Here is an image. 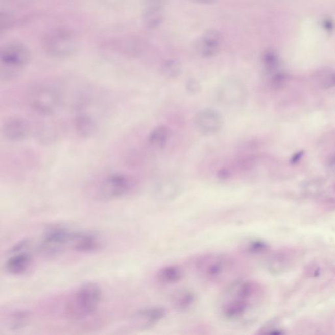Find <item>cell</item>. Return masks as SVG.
<instances>
[{"instance_id":"obj_11","label":"cell","mask_w":335,"mask_h":335,"mask_svg":"<svg viewBox=\"0 0 335 335\" xmlns=\"http://www.w3.org/2000/svg\"><path fill=\"white\" fill-rule=\"evenodd\" d=\"M166 311L160 307L143 309L132 315L129 325L134 330H146L157 325L165 318Z\"/></svg>"},{"instance_id":"obj_16","label":"cell","mask_w":335,"mask_h":335,"mask_svg":"<svg viewBox=\"0 0 335 335\" xmlns=\"http://www.w3.org/2000/svg\"><path fill=\"white\" fill-rule=\"evenodd\" d=\"M102 241L97 234L77 232L71 250L80 253H92L102 248Z\"/></svg>"},{"instance_id":"obj_22","label":"cell","mask_w":335,"mask_h":335,"mask_svg":"<svg viewBox=\"0 0 335 335\" xmlns=\"http://www.w3.org/2000/svg\"><path fill=\"white\" fill-rule=\"evenodd\" d=\"M195 301L194 293L188 290L180 291L172 298L173 305L180 310H185L189 308L194 303Z\"/></svg>"},{"instance_id":"obj_17","label":"cell","mask_w":335,"mask_h":335,"mask_svg":"<svg viewBox=\"0 0 335 335\" xmlns=\"http://www.w3.org/2000/svg\"><path fill=\"white\" fill-rule=\"evenodd\" d=\"M9 257L6 264V271L12 275L18 276L25 273L31 266V255L27 252H18Z\"/></svg>"},{"instance_id":"obj_18","label":"cell","mask_w":335,"mask_h":335,"mask_svg":"<svg viewBox=\"0 0 335 335\" xmlns=\"http://www.w3.org/2000/svg\"><path fill=\"white\" fill-rule=\"evenodd\" d=\"M74 127L79 136L85 138L92 136L98 129L96 121L86 113H80L76 116Z\"/></svg>"},{"instance_id":"obj_5","label":"cell","mask_w":335,"mask_h":335,"mask_svg":"<svg viewBox=\"0 0 335 335\" xmlns=\"http://www.w3.org/2000/svg\"><path fill=\"white\" fill-rule=\"evenodd\" d=\"M30 52L20 42L7 43L0 51V78L10 81L20 75L30 61Z\"/></svg>"},{"instance_id":"obj_33","label":"cell","mask_w":335,"mask_h":335,"mask_svg":"<svg viewBox=\"0 0 335 335\" xmlns=\"http://www.w3.org/2000/svg\"><path fill=\"white\" fill-rule=\"evenodd\" d=\"M332 80H333L334 82L335 83V75L332 77Z\"/></svg>"},{"instance_id":"obj_19","label":"cell","mask_w":335,"mask_h":335,"mask_svg":"<svg viewBox=\"0 0 335 335\" xmlns=\"http://www.w3.org/2000/svg\"><path fill=\"white\" fill-rule=\"evenodd\" d=\"M184 271L180 265H169L160 269L156 277L160 283L173 284L180 281L184 277Z\"/></svg>"},{"instance_id":"obj_20","label":"cell","mask_w":335,"mask_h":335,"mask_svg":"<svg viewBox=\"0 0 335 335\" xmlns=\"http://www.w3.org/2000/svg\"><path fill=\"white\" fill-rule=\"evenodd\" d=\"M171 137V129L166 125H159L150 132L149 143L156 148H162L166 145Z\"/></svg>"},{"instance_id":"obj_3","label":"cell","mask_w":335,"mask_h":335,"mask_svg":"<svg viewBox=\"0 0 335 335\" xmlns=\"http://www.w3.org/2000/svg\"><path fill=\"white\" fill-rule=\"evenodd\" d=\"M137 183L133 177L123 173L105 174L87 186V194L94 201L109 202L129 196L136 190Z\"/></svg>"},{"instance_id":"obj_15","label":"cell","mask_w":335,"mask_h":335,"mask_svg":"<svg viewBox=\"0 0 335 335\" xmlns=\"http://www.w3.org/2000/svg\"><path fill=\"white\" fill-rule=\"evenodd\" d=\"M244 86L238 81H228L223 83L218 91V97L223 103L238 104L245 97Z\"/></svg>"},{"instance_id":"obj_2","label":"cell","mask_w":335,"mask_h":335,"mask_svg":"<svg viewBox=\"0 0 335 335\" xmlns=\"http://www.w3.org/2000/svg\"><path fill=\"white\" fill-rule=\"evenodd\" d=\"M198 275L209 283H228L240 280L244 267L236 258L223 253H208L198 257L194 261Z\"/></svg>"},{"instance_id":"obj_14","label":"cell","mask_w":335,"mask_h":335,"mask_svg":"<svg viewBox=\"0 0 335 335\" xmlns=\"http://www.w3.org/2000/svg\"><path fill=\"white\" fill-rule=\"evenodd\" d=\"M222 45V36L215 29L207 30L200 37L197 42V50L199 54L204 58L216 56Z\"/></svg>"},{"instance_id":"obj_30","label":"cell","mask_w":335,"mask_h":335,"mask_svg":"<svg viewBox=\"0 0 335 335\" xmlns=\"http://www.w3.org/2000/svg\"><path fill=\"white\" fill-rule=\"evenodd\" d=\"M166 0H146V7L148 6H157V7H162L163 6Z\"/></svg>"},{"instance_id":"obj_1","label":"cell","mask_w":335,"mask_h":335,"mask_svg":"<svg viewBox=\"0 0 335 335\" xmlns=\"http://www.w3.org/2000/svg\"><path fill=\"white\" fill-rule=\"evenodd\" d=\"M264 286L253 280L234 281L227 286L220 299L219 308L225 320L238 321L259 308L265 299Z\"/></svg>"},{"instance_id":"obj_25","label":"cell","mask_w":335,"mask_h":335,"mask_svg":"<svg viewBox=\"0 0 335 335\" xmlns=\"http://www.w3.org/2000/svg\"><path fill=\"white\" fill-rule=\"evenodd\" d=\"M262 62L267 70H274L279 65L278 56L275 51L271 50H267L262 55Z\"/></svg>"},{"instance_id":"obj_32","label":"cell","mask_w":335,"mask_h":335,"mask_svg":"<svg viewBox=\"0 0 335 335\" xmlns=\"http://www.w3.org/2000/svg\"><path fill=\"white\" fill-rule=\"evenodd\" d=\"M302 154H303V153L301 151V152L297 153V154H295L294 156H293L292 159V163L295 164L299 161V160L301 159Z\"/></svg>"},{"instance_id":"obj_10","label":"cell","mask_w":335,"mask_h":335,"mask_svg":"<svg viewBox=\"0 0 335 335\" xmlns=\"http://www.w3.org/2000/svg\"><path fill=\"white\" fill-rule=\"evenodd\" d=\"M194 122L198 131L206 136L218 133L223 125L222 115L216 109L211 108L200 110L195 115Z\"/></svg>"},{"instance_id":"obj_6","label":"cell","mask_w":335,"mask_h":335,"mask_svg":"<svg viewBox=\"0 0 335 335\" xmlns=\"http://www.w3.org/2000/svg\"><path fill=\"white\" fill-rule=\"evenodd\" d=\"M42 46L51 57L66 58L76 53L78 43L76 35L70 30L56 29L49 31L44 36Z\"/></svg>"},{"instance_id":"obj_31","label":"cell","mask_w":335,"mask_h":335,"mask_svg":"<svg viewBox=\"0 0 335 335\" xmlns=\"http://www.w3.org/2000/svg\"><path fill=\"white\" fill-rule=\"evenodd\" d=\"M194 3L200 4H212L215 3L217 0H190Z\"/></svg>"},{"instance_id":"obj_13","label":"cell","mask_w":335,"mask_h":335,"mask_svg":"<svg viewBox=\"0 0 335 335\" xmlns=\"http://www.w3.org/2000/svg\"><path fill=\"white\" fill-rule=\"evenodd\" d=\"M2 133L7 140L11 142H20L29 136L30 126L23 118L11 117L2 125Z\"/></svg>"},{"instance_id":"obj_24","label":"cell","mask_w":335,"mask_h":335,"mask_svg":"<svg viewBox=\"0 0 335 335\" xmlns=\"http://www.w3.org/2000/svg\"><path fill=\"white\" fill-rule=\"evenodd\" d=\"M162 74L166 78H174L178 77L181 72L180 63L176 60H169L163 63L161 67Z\"/></svg>"},{"instance_id":"obj_27","label":"cell","mask_w":335,"mask_h":335,"mask_svg":"<svg viewBox=\"0 0 335 335\" xmlns=\"http://www.w3.org/2000/svg\"><path fill=\"white\" fill-rule=\"evenodd\" d=\"M186 90L190 94H199L201 90V84L195 79H190L186 83Z\"/></svg>"},{"instance_id":"obj_4","label":"cell","mask_w":335,"mask_h":335,"mask_svg":"<svg viewBox=\"0 0 335 335\" xmlns=\"http://www.w3.org/2000/svg\"><path fill=\"white\" fill-rule=\"evenodd\" d=\"M102 299L101 287L96 283L87 282L79 286L67 299L64 314L67 319L82 320L96 313Z\"/></svg>"},{"instance_id":"obj_28","label":"cell","mask_w":335,"mask_h":335,"mask_svg":"<svg viewBox=\"0 0 335 335\" xmlns=\"http://www.w3.org/2000/svg\"><path fill=\"white\" fill-rule=\"evenodd\" d=\"M231 176V172L227 169H222L219 170L217 173V177L220 180H226Z\"/></svg>"},{"instance_id":"obj_12","label":"cell","mask_w":335,"mask_h":335,"mask_svg":"<svg viewBox=\"0 0 335 335\" xmlns=\"http://www.w3.org/2000/svg\"><path fill=\"white\" fill-rule=\"evenodd\" d=\"M22 0H5L2 2L0 20L1 27L8 28L24 19L28 16V7Z\"/></svg>"},{"instance_id":"obj_23","label":"cell","mask_w":335,"mask_h":335,"mask_svg":"<svg viewBox=\"0 0 335 335\" xmlns=\"http://www.w3.org/2000/svg\"><path fill=\"white\" fill-rule=\"evenodd\" d=\"M29 314L27 312L18 310L13 312L9 316L8 325L9 329L17 330L25 326L29 322Z\"/></svg>"},{"instance_id":"obj_7","label":"cell","mask_w":335,"mask_h":335,"mask_svg":"<svg viewBox=\"0 0 335 335\" xmlns=\"http://www.w3.org/2000/svg\"><path fill=\"white\" fill-rule=\"evenodd\" d=\"M28 102L35 113L48 117L57 112L61 104V97L55 88L41 85L30 92Z\"/></svg>"},{"instance_id":"obj_9","label":"cell","mask_w":335,"mask_h":335,"mask_svg":"<svg viewBox=\"0 0 335 335\" xmlns=\"http://www.w3.org/2000/svg\"><path fill=\"white\" fill-rule=\"evenodd\" d=\"M303 256V251L297 248H283L270 255L267 259V268L273 274L288 271L299 261Z\"/></svg>"},{"instance_id":"obj_29","label":"cell","mask_w":335,"mask_h":335,"mask_svg":"<svg viewBox=\"0 0 335 335\" xmlns=\"http://www.w3.org/2000/svg\"><path fill=\"white\" fill-rule=\"evenodd\" d=\"M323 27L327 32H331L334 29V23L332 20L327 18V19L323 20Z\"/></svg>"},{"instance_id":"obj_26","label":"cell","mask_w":335,"mask_h":335,"mask_svg":"<svg viewBox=\"0 0 335 335\" xmlns=\"http://www.w3.org/2000/svg\"><path fill=\"white\" fill-rule=\"evenodd\" d=\"M246 251L251 254H262L269 250L268 244L261 241H253L246 245Z\"/></svg>"},{"instance_id":"obj_21","label":"cell","mask_w":335,"mask_h":335,"mask_svg":"<svg viewBox=\"0 0 335 335\" xmlns=\"http://www.w3.org/2000/svg\"><path fill=\"white\" fill-rule=\"evenodd\" d=\"M163 17L162 7L148 6L144 11V22L150 29L159 27L163 20Z\"/></svg>"},{"instance_id":"obj_8","label":"cell","mask_w":335,"mask_h":335,"mask_svg":"<svg viewBox=\"0 0 335 335\" xmlns=\"http://www.w3.org/2000/svg\"><path fill=\"white\" fill-rule=\"evenodd\" d=\"M77 231L62 227L48 229L42 238L41 248L49 253H58L72 248Z\"/></svg>"}]
</instances>
